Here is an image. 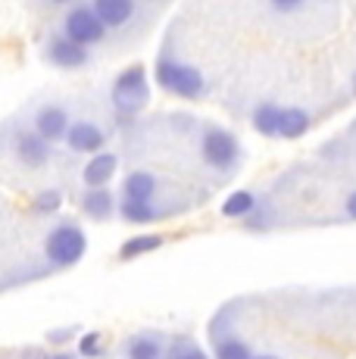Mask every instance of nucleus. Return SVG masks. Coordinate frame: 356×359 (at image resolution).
Returning <instances> with one entry per match:
<instances>
[{
	"label": "nucleus",
	"instance_id": "obj_1",
	"mask_svg": "<svg viewBox=\"0 0 356 359\" xmlns=\"http://www.w3.org/2000/svg\"><path fill=\"white\" fill-rule=\"evenodd\" d=\"M147 103H150L147 69H144L141 63H132L113 79V88H109V109H113L116 122L122 126V122L138 119Z\"/></svg>",
	"mask_w": 356,
	"mask_h": 359
},
{
	"label": "nucleus",
	"instance_id": "obj_2",
	"mask_svg": "<svg viewBox=\"0 0 356 359\" xmlns=\"http://www.w3.org/2000/svg\"><path fill=\"white\" fill-rule=\"evenodd\" d=\"M85 250H88V234L75 219H60V222L44 234L47 272H66V269L78 266Z\"/></svg>",
	"mask_w": 356,
	"mask_h": 359
},
{
	"label": "nucleus",
	"instance_id": "obj_3",
	"mask_svg": "<svg viewBox=\"0 0 356 359\" xmlns=\"http://www.w3.org/2000/svg\"><path fill=\"white\" fill-rule=\"evenodd\" d=\"M153 79L166 94L182 97V100H200L203 94H207V79H203L200 69L178 60L175 53H169V50H163L160 57H156Z\"/></svg>",
	"mask_w": 356,
	"mask_h": 359
},
{
	"label": "nucleus",
	"instance_id": "obj_4",
	"mask_svg": "<svg viewBox=\"0 0 356 359\" xmlns=\"http://www.w3.org/2000/svg\"><path fill=\"white\" fill-rule=\"evenodd\" d=\"M60 32L66 34V38H72L75 44H85V47H100L109 41V32L107 25L100 22V16L94 13V6L81 4V0H75V4H69L63 10V16H60Z\"/></svg>",
	"mask_w": 356,
	"mask_h": 359
},
{
	"label": "nucleus",
	"instance_id": "obj_5",
	"mask_svg": "<svg viewBox=\"0 0 356 359\" xmlns=\"http://www.w3.org/2000/svg\"><path fill=\"white\" fill-rule=\"evenodd\" d=\"M100 22L107 25L109 34H119L122 41H132L135 34L144 32V13L141 0H88Z\"/></svg>",
	"mask_w": 356,
	"mask_h": 359
},
{
	"label": "nucleus",
	"instance_id": "obj_6",
	"mask_svg": "<svg viewBox=\"0 0 356 359\" xmlns=\"http://www.w3.org/2000/svg\"><path fill=\"white\" fill-rule=\"evenodd\" d=\"M200 160L216 172H235L241 163V144L228 128L207 126L200 135Z\"/></svg>",
	"mask_w": 356,
	"mask_h": 359
},
{
	"label": "nucleus",
	"instance_id": "obj_7",
	"mask_svg": "<svg viewBox=\"0 0 356 359\" xmlns=\"http://www.w3.org/2000/svg\"><path fill=\"white\" fill-rule=\"evenodd\" d=\"M41 57H44V63L60 69V72H81V69L91 66L94 50L91 47H85V44H75L72 38H66V34L57 29V32H50L44 38Z\"/></svg>",
	"mask_w": 356,
	"mask_h": 359
},
{
	"label": "nucleus",
	"instance_id": "obj_8",
	"mask_svg": "<svg viewBox=\"0 0 356 359\" xmlns=\"http://www.w3.org/2000/svg\"><path fill=\"white\" fill-rule=\"evenodd\" d=\"M29 126L35 128L47 144H60L72 126V113L63 100H38L29 113Z\"/></svg>",
	"mask_w": 356,
	"mask_h": 359
},
{
	"label": "nucleus",
	"instance_id": "obj_9",
	"mask_svg": "<svg viewBox=\"0 0 356 359\" xmlns=\"http://www.w3.org/2000/svg\"><path fill=\"white\" fill-rule=\"evenodd\" d=\"M63 144L72 150V154H100L109 144V128L94 116H81V119H72L69 131H66Z\"/></svg>",
	"mask_w": 356,
	"mask_h": 359
},
{
	"label": "nucleus",
	"instance_id": "obj_10",
	"mask_svg": "<svg viewBox=\"0 0 356 359\" xmlns=\"http://www.w3.org/2000/svg\"><path fill=\"white\" fill-rule=\"evenodd\" d=\"M78 210L91 222H113L119 216V200L109 188H85L78 197Z\"/></svg>",
	"mask_w": 356,
	"mask_h": 359
},
{
	"label": "nucleus",
	"instance_id": "obj_11",
	"mask_svg": "<svg viewBox=\"0 0 356 359\" xmlns=\"http://www.w3.org/2000/svg\"><path fill=\"white\" fill-rule=\"evenodd\" d=\"M172 206L156 203V200H125L119 197V219L128 225H153L163 222L166 216H172Z\"/></svg>",
	"mask_w": 356,
	"mask_h": 359
},
{
	"label": "nucleus",
	"instance_id": "obj_12",
	"mask_svg": "<svg viewBox=\"0 0 356 359\" xmlns=\"http://www.w3.org/2000/svg\"><path fill=\"white\" fill-rule=\"evenodd\" d=\"M125 200H156L160 203L163 194V178L150 169H132L125 178H122V191Z\"/></svg>",
	"mask_w": 356,
	"mask_h": 359
},
{
	"label": "nucleus",
	"instance_id": "obj_13",
	"mask_svg": "<svg viewBox=\"0 0 356 359\" xmlns=\"http://www.w3.org/2000/svg\"><path fill=\"white\" fill-rule=\"evenodd\" d=\"M116 169H119V154H109V150L91 154V160L81 165V184L85 188H107L116 178Z\"/></svg>",
	"mask_w": 356,
	"mask_h": 359
},
{
	"label": "nucleus",
	"instance_id": "obj_14",
	"mask_svg": "<svg viewBox=\"0 0 356 359\" xmlns=\"http://www.w3.org/2000/svg\"><path fill=\"white\" fill-rule=\"evenodd\" d=\"M122 353L125 359H166V337L156 331H141V334L128 337Z\"/></svg>",
	"mask_w": 356,
	"mask_h": 359
},
{
	"label": "nucleus",
	"instance_id": "obj_15",
	"mask_svg": "<svg viewBox=\"0 0 356 359\" xmlns=\"http://www.w3.org/2000/svg\"><path fill=\"white\" fill-rule=\"evenodd\" d=\"M282 113L285 109L278 107V103H259V107L253 109L250 122L263 137H278L282 135Z\"/></svg>",
	"mask_w": 356,
	"mask_h": 359
},
{
	"label": "nucleus",
	"instance_id": "obj_16",
	"mask_svg": "<svg viewBox=\"0 0 356 359\" xmlns=\"http://www.w3.org/2000/svg\"><path fill=\"white\" fill-rule=\"evenodd\" d=\"M166 244L163 241V234H138V238H128L125 244L119 247V257L122 262H128V259H138V257H144V253H153V250H160V247Z\"/></svg>",
	"mask_w": 356,
	"mask_h": 359
},
{
	"label": "nucleus",
	"instance_id": "obj_17",
	"mask_svg": "<svg viewBox=\"0 0 356 359\" xmlns=\"http://www.w3.org/2000/svg\"><path fill=\"white\" fill-rule=\"evenodd\" d=\"M310 122H313V116L306 113V109L287 107L285 113H282V135H278V137H287V141H294V137H303L306 131H310Z\"/></svg>",
	"mask_w": 356,
	"mask_h": 359
},
{
	"label": "nucleus",
	"instance_id": "obj_18",
	"mask_svg": "<svg viewBox=\"0 0 356 359\" xmlns=\"http://www.w3.org/2000/svg\"><path fill=\"white\" fill-rule=\"evenodd\" d=\"M253 210H256V197H253L250 191H235V194H228V200L222 203L225 219H244V216H250Z\"/></svg>",
	"mask_w": 356,
	"mask_h": 359
},
{
	"label": "nucleus",
	"instance_id": "obj_19",
	"mask_svg": "<svg viewBox=\"0 0 356 359\" xmlns=\"http://www.w3.org/2000/svg\"><path fill=\"white\" fill-rule=\"evenodd\" d=\"M216 359H253V353L241 337H219L216 341Z\"/></svg>",
	"mask_w": 356,
	"mask_h": 359
},
{
	"label": "nucleus",
	"instance_id": "obj_20",
	"mask_svg": "<svg viewBox=\"0 0 356 359\" xmlns=\"http://www.w3.org/2000/svg\"><path fill=\"white\" fill-rule=\"evenodd\" d=\"M166 359H210V356L194 341H172L166 350Z\"/></svg>",
	"mask_w": 356,
	"mask_h": 359
},
{
	"label": "nucleus",
	"instance_id": "obj_21",
	"mask_svg": "<svg viewBox=\"0 0 356 359\" xmlns=\"http://www.w3.org/2000/svg\"><path fill=\"white\" fill-rule=\"evenodd\" d=\"M78 356H85V359L104 356V334H100V331H88L78 341Z\"/></svg>",
	"mask_w": 356,
	"mask_h": 359
},
{
	"label": "nucleus",
	"instance_id": "obj_22",
	"mask_svg": "<svg viewBox=\"0 0 356 359\" xmlns=\"http://www.w3.org/2000/svg\"><path fill=\"white\" fill-rule=\"evenodd\" d=\"M60 203H63V194H60V191H38L32 210H35L38 216H44V212H57Z\"/></svg>",
	"mask_w": 356,
	"mask_h": 359
},
{
	"label": "nucleus",
	"instance_id": "obj_23",
	"mask_svg": "<svg viewBox=\"0 0 356 359\" xmlns=\"http://www.w3.org/2000/svg\"><path fill=\"white\" fill-rule=\"evenodd\" d=\"M75 334H78V328H75V325L53 328V331H47V344H53V347H60V344H72Z\"/></svg>",
	"mask_w": 356,
	"mask_h": 359
},
{
	"label": "nucleus",
	"instance_id": "obj_24",
	"mask_svg": "<svg viewBox=\"0 0 356 359\" xmlns=\"http://www.w3.org/2000/svg\"><path fill=\"white\" fill-rule=\"evenodd\" d=\"M269 6L275 13H282V16H287V13H297L306 6V0H269Z\"/></svg>",
	"mask_w": 356,
	"mask_h": 359
},
{
	"label": "nucleus",
	"instance_id": "obj_25",
	"mask_svg": "<svg viewBox=\"0 0 356 359\" xmlns=\"http://www.w3.org/2000/svg\"><path fill=\"white\" fill-rule=\"evenodd\" d=\"M347 216H350V219H356V191L350 194V200H347Z\"/></svg>",
	"mask_w": 356,
	"mask_h": 359
},
{
	"label": "nucleus",
	"instance_id": "obj_26",
	"mask_svg": "<svg viewBox=\"0 0 356 359\" xmlns=\"http://www.w3.org/2000/svg\"><path fill=\"white\" fill-rule=\"evenodd\" d=\"M41 359H78V356H72V353H66V350H60V353H50V356H41Z\"/></svg>",
	"mask_w": 356,
	"mask_h": 359
},
{
	"label": "nucleus",
	"instance_id": "obj_27",
	"mask_svg": "<svg viewBox=\"0 0 356 359\" xmlns=\"http://www.w3.org/2000/svg\"><path fill=\"white\" fill-rule=\"evenodd\" d=\"M44 4H47V6H63V10H66V6L75 4V0H44Z\"/></svg>",
	"mask_w": 356,
	"mask_h": 359
},
{
	"label": "nucleus",
	"instance_id": "obj_28",
	"mask_svg": "<svg viewBox=\"0 0 356 359\" xmlns=\"http://www.w3.org/2000/svg\"><path fill=\"white\" fill-rule=\"evenodd\" d=\"M141 4H144V6H147V4H150V6H160V4H166V0H141Z\"/></svg>",
	"mask_w": 356,
	"mask_h": 359
},
{
	"label": "nucleus",
	"instance_id": "obj_29",
	"mask_svg": "<svg viewBox=\"0 0 356 359\" xmlns=\"http://www.w3.org/2000/svg\"><path fill=\"white\" fill-rule=\"evenodd\" d=\"M253 359H275V356H253Z\"/></svg>",
	"mask_w": 356,
	"mask_h": 359
},
{
	"label": "nucleus",
	"instance_id": "obj_30",
	"mask_svg": "<svg viewBox=\"0 0 356 359\" xmlns=\"http://www.w3.org/2000/svg\"><path fill=\"white\" fill-rule=\"evenodd\" d=\"M353 88H356V79H353Z\"/></svg>",
	"mask_w": 356,
	"mask_h": 359
}]
</instances>
